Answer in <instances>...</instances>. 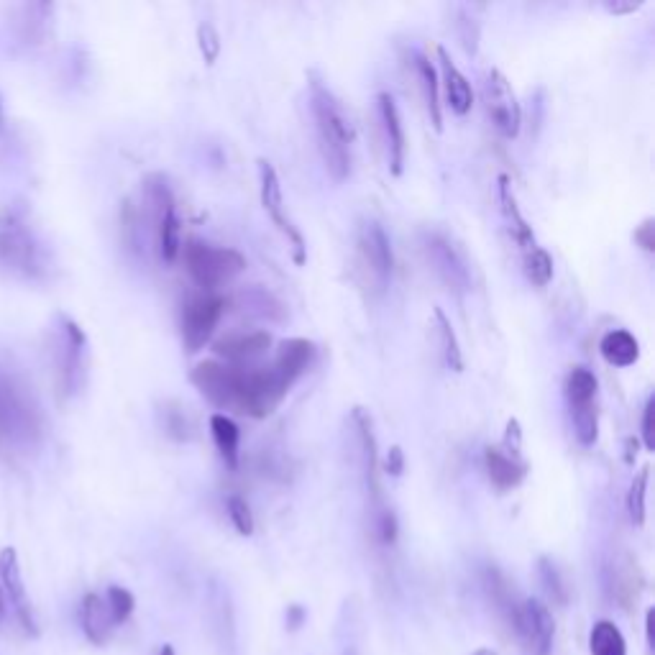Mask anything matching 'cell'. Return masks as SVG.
I'll return each mask as SVG.
<instances>
[{"label": "cell", "mask_w": 655, "mask_h": 655, "mask_svg": "<svg viewBox=\"0 0 655 655\" xmlns=\"http://www.w3.org/2000/svg\"><path fill=\"white\" fill-rule=\"evenodd\" d=\"M310 111L315 118L320 154L328 174L336 182H343L351 174V146H354V126L343 111L341 100L336 98L328 82L315 70H308Z\"/></svg>", "instance_id": "obj_1"}, {"label": "cell", "mask_w": 655, "mask_h": 655, "mask_svg": "<svg viewBox=\"0 0 655 655\" xmlns=\"http://www.w3.org/2000/svg\"><path fill=\"white\" fill-rule=\"evenodd\" d=\"M192 282L203 292H215L246 269V256L231 246H215L203 238H187L180 251Z\"/></svg>", "instance_id": "obj_2"}, {"label": "cell", "mask_w": 655, "mask_h": 655, "mask_svg": "<svg viewBox=\"0 0 655 655\" xmlns=\"http://www.w3.org/2000/svg\"><path fill=\"white\" fill-rule=\"evenodd\" d=\"M54 382L62 400H72L82 392L87 379V336L67 315H59L52 341Z\"/></svg>", "instance_id": "obj_3"}, {"label": "cell", "mask_w": 655, "mask_h": 655, "mask_svg": "<svg viewBox=\"0 0 655 655\" xmlns=\"http://www.w3.org/2000/svg\"><path fill=\"white\" fill-rule=\"evenodd\" d=\"M0 269L29 279L47 272V256L31 228L6 210H0Z\"/></svg>", "instance_id": "obj_4"}, {"label": "cell", "mask_w": 655, "mask_h": 655, "mask_svg": "<svg viewBox=\"0 0 655 655\" xmlns=\"http://www.w3.org/2000/svg\"><path fill=\"white\" fill-rule=\"evenodd\" d=\"M423 251L428 256L430 269L435 277L441 279L448 292L453 295H466L474 287L471 277V261L466 251L443 231H425L423 233Z\"/></svg>", "instance_id": "obj_5"}, {"label": "cell", "mask_w": 655, "mask_h": 655, "mask_svg": "<svg viewBox=\"0 0 655 655\" xmlns=\"http://www.w3.org/2000/svg\"><path fill=\"white\" fill-rule=\"evenodd\" d=\"M356 261L371 290H387L392 269H395V254H392V241L382 223L361 221L356 231Z\"/></svg>", "instance_id": "obj_6"}, {"label": "cell", "mask_w": 655, "mask_h": 655, "mask_svg": "<svg viewBox=\"0 0 655 655\" xmlns=\"http://www.w3.org/2000/svg\"><path fill=\"white\" fill-rule=\"evenodd\" d=\"M228 308V300L215 292H198L182 302L180 313V331L182 346L187 354H198L200 348L213 338L215 325L221 323L223 313Z\"/></svg>", "instance_id": "obj_7"}, {"label": "cell", "mask_w": 655, "mask_h": 655, "mask_svg": "<svg viewBox=\"0 0 655 655\" xmlns=\"http://www.w3.org/2000/svg\"><path fill=\"white\" fill-rule=\"evenodd\" d=\"M190 382L218 410L238 412L241 407V366L226 361H200L190 371Z\"/></svg>", "instance_id": "obj_8"}, {"label": "cell", "mask_w": 655, "mask_h": 655, "mask_svg": "<svg viewBox=\"0 0 655 655\" xmlns=\"http://www.w3.org/2000/svg\"><path fill=\"white\" fill-rule=\"evenodd\" d=\"M256 164H259L261 205H264V210L269 213L274 226L282 231V236L290 241L295 264H305V259H308V244H305V236H302L300 228H297L290 215H287L285 195H282V182H279L277 169H274V164L267 162V159H259Z\"/></svg>", "instance_id": "obj_9"}, {"label": "cell", "mask_w": 655, "mask_h": 655, "mask_svg": "<svg viewBox=\"0 0 655 655\" xmlns=\"http://www.w3.org/2000/svg\"><path fill=\"white\" fill-rule=\"evenodd\" d=\"M510 627L528 655H551L553 638H556V620L548 604L540 599H520Z\"/></svg>", "instance_id": "obj_10"}, {"label": "cell", "mask_w": 655, "mask_h": 655, "mask_svg": "<svg viewBox=\"0 0 655 655\" xmlns=\"http://www.w3.org/2000/svg\"><path fill=\"white\" fill-rule=\"evenodd\" d=\"M482 100L499 134L505 136V139H515L522 126V108L517 103V95L512 90L510 80L497 67H492L487 77H484Z\"/></svg>", "instance_id": "obj_11"}, {"label": "cell", "mask_w": 655, "mask_h": 655, "mask_svg": "<svg viewBox=\"0 0 655 655\" xmlns=\"http://www.w3.org/2000/svg\"><path fill=\"white\" fill-rule=\"evenodd\" d=\"M39 430V412L24 387L0 377V433L13 441H31Z\"/></svg>", "instance_id": "obj_12"}, {"label": "cell", "mask_w": 655, "mask_h": 655, "mask_svg": "<svg viewBox=\"0 0 655 655\" xmlns=\"http://www.w3.org/2000/svg\"><path fill=\"white\" fill-rule=\"evenodd\" d=\"M0 586H3L6 602L11 604L21 630L31 635V638H39V622H36L34 607H31L29 594H26L24 574H21L16 548H3L0 551Z\"/></svg>", "instance_id": "obj_13"}, {"label": "cell", "mask_w": 655, "mask_h": 655, "mask_svg": "<svg viewBox=\"0 0 655 655\" xmlns=\"http://www.w3.org/2000/svg\"><path fill=\"white\" fill-rule=\"evenodd\" d=\"M351 420H354L356 438H359V453H361V469H364V484L366 492H369V505L371 512L384 507V494H382V482H379V451H377V435H374V423H371V415L364 410V407H354L351 412Z\"/></svg>", "instance_id": "obj_14"}, {"label": "cell", "mask_w": 655, "mask_h": 655, "mask_svg": "<svg viewBox=\"0 0 655 655\" xmlns=\"http://www.w3.org/2000/svg\"><path fill=\"white\" fill-rule=\"evenodd\" d=\"M272 343L274 338L269 331H236L218 338V341L213 343V351L221 356V359H226V364L249 366L251 361L267 354Z\"/></svg>", "instance_id": "obj_15"}, {"label": "cell", "mask_w": 655, "mask_h": 655, "mask_svg": "<svg viewBox=\"0 0 655 655\" xmlns=\"http://www.w3.org/2000/svg\"><path fill=\"white\" fill-rule=\"evenodd\" d=\"M484 469H487L489 482L499 492H510L525 482L530 466L522 458V453L507 451L505 446H487L484 448Z\"/></svg>", "instance_id": "obj_16"}, {"label": "cell", "mask_w": 655, "mask_h": 655, "mask_svg": "<svg viewBox=\"0 0 655 655\" xmlns=\"http://www.w3.org/2000/svg\"><path fill=\"white\" fill-rule=\"evenodd\" d=\"M379 121H382L384 144H387V162L389 172L400 177L402 167H405V128H402L400 108H397L395 98L389 93L377 95Z\"/></svg>", "instance_id": "obj_17"}, {"label": "cell", "mask_w": 655, "mask_h": 655, "mask_svg": "<svg viewBox=\"0 0 655 655\" xmlns=\"http://www.w3.org/2000/svg\"><path fill=\"white\" fill-rule=\"evenodd\" d=\"M497 200H499V208H502V215H505L507 221V231H510V236L515 238L517 246H522L525 251L535 249L538 241H535L533 226L525 221V215H522L520 205H517L515 190H512V182L507 174H499L497 177Z\"/></svg>", "instance_id": "obj_18"}, {"label": "cell", "mask_w": 655, "mask_h": 655, "mask_svg": "<svg viewBox=\"0 0 655 655\" xmlns=\"http://www.w3.org/2000/svg\"><path fill=\"white\" fill-rule=\"evenodd\" d=\"M80 625H82V632H85V638L93 645H98V648H103V645L111 640L116 625H113L108 604H105V599L100 597V594L90 592L82 597Z\"/></svg>", "instance_id": "obj_19"}, {"label": "cell", "mask_w": 655, "mask_h": 655, "mask_svg": "<svg viewBox=\"0 0 655 655\" xmlns=\"http://www.w3.org/2000/svg\"><path fill=\"white\" fill-rule=\"evenodd\" d=\"M438 59H441L448 105H451V111L456 113V116H466V113L474 108V90H471V82L466 80L464 72L453 64L451 54H448L446 47H438Z\"/></svg>", "instance_id": "obj_20"}, {"label": "cell", "mask_w": 655, "mask_h": 655, "mask_svg": "<svg viewBox=\"0 0 655 655\" xmlns=\"http://www.w3.org/2000/svg\"><path fill=\"white\" fill-rule=\"evenodd\" d=\"M482 589H484V594H487L489 602L497 607L499 615H502L507 622H510L512 615H515L517 604H520V599L515 597V589H512L510 579H507V576L502 574L497 566H484V569H482Z\"/></svg>", "instance_id": "obj_21"}, {"label": "cell", "mask_w": 655, "mask_h": 655, "mask_svg": "<svg viewBox=\"0 0 655 655\" xmlns=\"http://www.w3.org/2000/svg\"><path fill=\"white\" fill-rule=\"evenodd\" d=\"M599 354L607 364L625 369L640 359V343L630 331L615 328V331L604 333V338L599 341Z\"/></svg>", "instance_id": "obj_22"}, {"label": "cell", "mask_w": 655, "mask_h": 655, "mask_svg": "<svg viewBox=\"0 0 655 655\" xmlns=\"http://www.w3.org/2000/svg\"><path fill=\"white\" fill-rule=\"evenodd\" d=\"M412 59H415V70H418L420 87H423V98H425V105H428L430 123H433L435 131H441L443 111H441V95H438V72H435L433 62H430L425 54L412 52Z\"/></svg>", "instance_id": "obj_23"}, {"label": "cell", "mask_w": 655, "mask_h": 655, "mask_svg": "<svg viewBox=\"0 0 655 655\" xmlns=\"http://www.w3.org/2000/svg\"><path fill=\"white\" fill-rule=\"evenodd\" d=\"M238 308L261 320H285V305H282L272 292L259 285L246 287V290L238 295Z\"/></svg>", "instance_id": "obj_24"}, {"label": "cell", "mask_w": 655, "mask_h": 655, "mask_svg": "<svg viewBox=\"0 0 655 655\" xmlns=\"http://www.w3.org/2000/svg\"><path fill=\"white\" fill-rule=\"evenodd\" d=\"M210 433H213V441L221 458L226 461V466L231 471L238 469V441H241V433H238V425L233 423L228 415L223 412H215L210 418Z\"/></svg>", "instance_id": "obj_25"}, {"label": "cell", "mask_w": 655, "mask_h": 655, "mask_svg": "<svg viewBox=\"0 0 655 655\" xmlns=\"http://www.w3.org/2000/svg\"><path fill=\"white\" fill-rule=\"evenodd\" d=\"M597 377L586 366H574L566 377V400L571 410L586 405H597Z\"/></svg>", "instance_id": "obj_26"}, {"label": "cell", "mask_w": 655, "mask_h": 655, "mask_svg": "<svg viewBox=\"0 0 655 655\" xmlns=\"http://www.w3.org/2000/svg\"><path fill=\"white\" fill-rule=\"evenodd\" d=\"M589 653L592 655H627V640L612 620H597L589 630Z\"/></svg>", "instance_id": "obj_27"}, {"label": "cell", "mask_w": 655, "mask_h": 655, "mask_svg": "<svg viewBox=\"0 0 655 655\" xmlns=\"http://www.w3.org/2000/svg\"><path fill=\"white\" fill-rule=\"evenodd\" d=\"M433 318L438 323V336H441L443 359H446L451 371H464V354H461V343H458L456 331H453L451 320L443 313V308H433Z\"/></svg>", "instance_id": "obj_28"}, {"label": "cell", "mask_w": 655, "mask_h": 655, "mask_svg": "<svg viewBox=\"0 0 655 655\" xmlns=\"http://www.w3.org/2000/svg\"><path fill=\"white\" fill-rule=\"evenodd\" d=\"M538 576L540 581H543L545 594H548L558 607H566V604H569V584H566V579H563L561 569H558L553 558H538Z\"/></svg>", "instance_id": "obj_29"}, {"label": "cell", "mask_w": 655, "mask_h": 655, "mask_svg": "<svg viewBox=\"0 0 655 655\" xmlns=\"http://www.w3.org/2000/svg\"><path fill=\"white\" fill-rule=\"evenodd\" d=\"M638 566L632 558H622V561L615 563L612 569V594H615L620 602H630L632 597H638Z\"/></svg>", "instance_id": "obj_30"}, {"label": "cell", "mask_w": 655, "mask_h": 655, "mask_svg": "<svg viewBox=\"0 0 655 655\" xmlns=\"http://www.w3.org/2000/svg\"><path fill=\"white\" fill-rule=\"evenodd\" d=\"M648 482H650V466H643V469L635 474L630 484V492H627V515H630V522L635 528H643L645 525V497H648Z\"/></svg>", "instance_id": "obj_31"}, {"label": "cell", "mask_w": 655, "mask_h": 655, "mask_svg": "<svg viewBox=\"0 0 655 655\" xmlns=\"http://www.w3.org/2000/svg\"><path fill=\"white\" fill-rule=\"evenodd\" d=\"M522 269H525V277H528L535 287H545L553 279L551 254H548L543 246H535V249L525 251Z\"/></svg>", "instance_id": "obj_32"}, {"label": "cell", "mask_w": 655, "mask_h": 655, "mask_svg": "<svg viewBox=\"0 0 655 655\" xmlns=\"http://www.w3.org/2000/svg\"><path fill=\"white\" fill-rule=\"evenodd\" d=\"M571 423H574V433L579 438L581 446H594L599 438V410L597 405H586L571 410Z\"/></svg>", "instance_id": "obj_33"}, {"label": "cell", "mask_w": 655, "mask_h": 655, "mask_svg": "<svg viewBox=\"0 0 655 655\" xmlns=\"http://www.w3.org/2000/svg\"><path fill=\"white\" fill-rule=\"evenodd\" d=\"M105 604H108V612H111L113 625L121 627L131 620L136 609V597L128 592L126 586H108V592H105Z\"/></svg>", "instance_id": "obj_34"}, {"label": "cell", "mask_w": 655, "mask_h": 655, "mask_svg": "<svg viewBox=\"0 0 655 655\" xmlns=\"http://www.w3.org/2000/svg\"><path fill=\"white\" fill-rule=\"evenodd\" d=\"M162 418H164V430H167V435L172 438V441H177V443L190 441L192 423H190V418H187V412L182 410L177 402H164Z\"/></svg>", "instance_id": "obj_35"}, {"label": "cell", "mask_w": 655, "mask_h": 655, "mask_svg": "<svg viewBox=\"0 0 655 655\" xmlns=\"http://www.w3.org/2000/svg\"><path fill=\"white\" fill-rule=\"evenodd\" d=\"M453 29H456L458 41H461V47H464L466 52L469 54L479 52V34H482V29H479V21L471 16V8H466V6L456 8V21H453Z\"/></svg>", "instance_id": "obj_36"}, {"label": "cell", "mask_w": 655, "mask_h": 655, "mask_svg": "<svg viewBox=\"0 0 655 655\" xmlns=\"http://www.w3.org/2000/svg\"><path fill=\"white\" fill-rule=\"evenodd\" d=\"M226 510H228V517H231V525L236 528L238 535H244V538H249V535H254V512H251L249 502H246L241 494H231V497L226 499Z\"/></svg>", "instance_id": "obj_37"}, {"label": "cell", "mask_w": 655, "mask_h": 655, "mask_svg": "<svg viewBox=\"0 0 655 655\" xmlns=\"http://www.w3.org/2000/svg\"><path fill=\"white\" fill-rule=\"evenodd\" d=\"M374 538H377L379 545H384V548H392V545L397 543V538H400V522H397L395 510L389 505L374 510Z\"/></svg>", "instance_id": "obj_38"}, {"label": "cell", "mask_w": 655, "mask_h": 655, "mask_svg": "<svg viewBox=\"0 0 655 655\" xmlns=\"http://www.w3.org/2000/svg\"><path fill=\"white\" fill-rule=\"evenodd\" d=\"M198 49H200V54H203L205 64H215L218 62V57H221V49H223L221 34H218L215 24H210V21H200Z\"/></svg>", "instance_id": "obj_39"}, {"label": "cell", "mask_w": 655, "mask_h": 655, "mask_svg": "<svg viewBox=\"0 0 655 655\" xmlns=\"http://www.w3.org/2000/svg\"><path fill=\"white\" fill-rule=\"evenodd\" d=\"M640 435H643V446L648 451H655V395L645 400L643 420H640Z\"/></svg>", "instance_id": "obj_40"}, {"label": "cell", "mask_w": 655, "mask_h": 655, "mask_svg": "<svg viewBox=\"0 0 655 655\" xmlns=\"http://www.w3.org/2000/svg\"><path fill=\"white\" fill-rule=\"evenodd\" d=\"M635 244L648 254H655V218H645L638 228H635Z\"/></svg>", "instance_id": "obj_41"}, {"label": "cell", "mask_w": 655, "mask_h": 655, "mask_svg": "<svg viewBox=\"0 0 655 655\" xmlns=\"http://www.w3.org/2000/svg\"><path fill=\"white\" fill-rule=\"evenodd\" d=\"M499 446H505L507 451H515V453H522V428L520 423H517L515 418L507 420V433H505V441L499 443Z\"/></svg>", "instance_id": "obj_42"}, {"label": "cell", "mask_w": 655, "mask_h": 655, "mask_svg": "<svg viewBox=\"0 0 655 655\" xmlns=\"http://www.w3.org/2000/svg\"><path fill=\"white\" fill-rule=\"evenodd\" d=\"M384 471L389 476H400L405 471V453H402L400 446H392L387 453V461H384Z\"/></svg>", "instance_id": "obj_43"}, {"label": "cell", "mask_w": 655, "mask_h": 655, "mask_svg": "<svg viewBox=\"0 0 655 655\" xmlns=\"http://www.w3.org/2000/svg\"><path fill=\"white\" fill-rule=\"evenodd\" d=\"M285 622H287V630L297 632L305 622H308V609L302 607V604H290L285 612Z\"/></svg>", "instance_id": "obj_44"}, {"label": "cell", "mask_w": 655, "mask_h": 655, "mask_svg": "<svg viewBox=\"0 0 655 655\" xmlns=\"http://www.w3.org/2000/svg\"><path fill=\"white\" fill-rule=\"evenodd\" d=\"M609 13H615V16H625V13H635L643 8V0H607L604 3Z\"/></svg>", "instance_id": "obj_45"}, {"label": "cell", "mask_w": 655, "mask_h": 655, "mask_svg": "<svg viewBox=\"0 0 655 655\" xmlns=\"http://www.w3.org/2000/svg\"><path fill=\"white\" fill-rule=\"evenodd\" d=\"M645 643H648V650L655 648V609L653 607L645 612Z\"/></svg>", "instance_id": "obj_46"}, {"label": "cell", "mask_w": 655, "mask_h": 655, "mask_svg": "<svg viewBox=\"0 0 655 655\" xmlns=\"http://www.w3.org/2000/svg\"><path fill=\"white\" fill-rule=\"evenodd\" d=\"M638 446H640V443L635 441V438H630V441H627V453H625L627 464H632V461H635V456H638Z\"/></svg>", "instance_id": "obj_47"}, {"label": "cell", "mask_w": 655, "mask_h": 655, "mask_svg": "<svg viewBox=\"0 0 655 655\" xmlns=\"http://www.w3.org/2000/svg\"><path fill=\"white\" fill-rule=\"evenodd\" d=\"M8 612V602H6V594H3V586H0V620L6 617Z\"/></svg>", "instance_id": "obj_48"}, {"label": "cell", "mask_w": 655, "mask_h": 655, "mask_svg": "<svg viewBox=\"0 0 655 655\" xmlns=\"http://www.w3.org/2000/svg\"><path fill=\"white\" fill-rule=\"evenodd\" d=\"M341 655H359V648H356L354 643H346V645H343Z\"/></svg>", "instance_id": "obj_49"}, {"label": "cell", "mask_w": 655, "mask_h": 655, "mask_svg": "<svg viewBox=\"0 0 655 655\" xmlns=\"http://www.w3.org/2000/svg\"><path fill=\"white\" fill-rule=\"evenodd\" d=\"M159 655H177V650H174V645L164 643L162 648H159Z\"/></svg>", "instance_id": "obj_50"}, {"label": "cell", "mask_w": 655, "mask_h": 655, "mask_svg": "<svg viewBox=\"0 0 655 655\" xmlns=\"http://www.w3.org/2000/svg\"><path fill=\"white\" fill-rule=\"evenodd\" d=\"M471 655H499V653H497V650H492V648H476Z\"/></svg>", "instance_id": "obj_51"}]
</instances>
